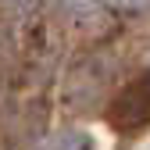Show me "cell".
Here are the masks:
<instances>
[{
  "label": "cell",
  "instance_id": "cell-1",
  "mask_svg": "<svg viewBox=\"0 0 150 150\" xmlns=\"http://www.w3.org/2000/svg\"><path fill=\"white\" fill-rule=\"evenodd\" d=\"M107 125L122 136L150 129V71L125 82L107 104Z\"/></svg>",
  "mask_w": 150,
  "mask_h": 150
},
{
  "label": "cell",
  "instance_id": "cell-2",
  "mask_svg": "<svg viewBox=\"0 0 150 150\" xmlns=\"http://www.w3.org/2000/svg\"><path fill=\"white\" fill-rule=\"evenodd\" d=\"M54 146H89V136H64V139H54Z\"/></svg>",
  "mask_w": 150,
  "mask_h": 150
}]
</instances>
